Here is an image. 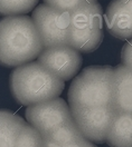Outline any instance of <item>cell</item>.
Masks as SVG:
<instances>
[{"mask_svg":"<svg viewBox=\"0 0 132 147\" xmlns=\"http://www.w3.org/2000/svg\"><path fill=\"white\" fill-rule=\"evenodd\" d=\"M31 19L44 48L69 46L71 17L68 12L59 11L43 3L33 11Z\"/></svg>","mask_w":132,"mask_h":147,"instance_id":"5b68a950","label":"cell"},{"mask_svg":"<svg viewBox=\"0 0 132 147\" xmlns=\"http://www.w3.org/2000/svg\"><path fill=\"white\" fill-rule=\"evenodd\" d=\"M44 49L33 19L9 16L0 20V65L19 67L37 58Z\"/></svg>","mask_w":132,"mask_h":147,"instance_id":"6da1fadb","label":"cell"},{"mask_svg":"<svg viewBox=\"0 0 132 147\" xmlns=\"http://www.w3.org/2000/svg\"><path fill=\"white\" fill-rule=\"evenodd\" d=\"M16 147H44V139L37 129L26 123L19 133Z\"/></svg>","mask_w":132,"mask_h":147,"instance_id":"9a60e30c","label":"cell"},{"mask_svg":"<svg viewBox=\"0 0 132 147\" xmlns=\"http://www.w3.org/2000/svg\"><path fill=\"white\" fill-rule=\"evenodd\" d=\"M112 147H132V114H116L105 140Z\"/></svg>","mask_w":132,"mask_h":147,"instance_id":"8fae6325","label":"cell"},{"mask_svg":"<svg viewBox=\"0 0 132 147\" xmlns=\"http://www.w3.org/2000/svg\"><path fill=\"white\" fill-rule=\"evenodd\" d=\"M44 2L45 5L54 9L68 12V13L87 3L85 0H44Z\"/></svg>","mask_w":132,"mask_h":147,"instance_id":"2e32d148","label":"cell"},{"mask_svg":"<svg viewBox=\"0 0 132 147\" xmlns=\"http://www.w3.org/2000/svg\"><path fill=\"white\" fill-rule=\"evenodd\" d=\"M38 0H0V13L5 16H20L31 11Z\"/></svg>","mask_w":132,"mask_h":147,"instance_id":"5bb4252c","label":"cell"},{"mask_svg":"<svg viewBox=\"0 0 132 147\" xmlns=\"http://www.w3.org/2000/svg\"><path fill=\"white\" fill-rule=\"evenodd\" d=\"M26 124L24 118L9 110H0V147H16L17 138Z\"/></svg>","mask_w":132,"mask_h":147,"instance_id":"7c38bea8","label":"cell"},{"mask_svg":"<svg viewBox=\"0 0 132 147\" xmlns=\"http://www.w3.org/2000/svg\"><path fill=\"white\" fill-rule=\"evenodd\" d=\"M69 46L77 51L91 53L103 40V10L95 1L69 13Z\"/></svg>","mask_w":132,"mask_h":147,"instance_id":"277c9868","label":"cell"},{"mask_svg":"<svg viewBox=\"0 0 132 147\" xmlns=\"http://www.w3.org/2000/svg\"><path fill=\"white\" fill-rule=\"evenodd\" d=\"M29 125L37 129L42 137L67 124L74 123L69 106L62 98L30 105L26 110Z\"/></svg>","mask_w":132,"mask_h":147,"instance_id":"8992f818","label":"cell"},{"mask_svg":"<svg viewBox=\"0 0 132 147\" xmlns=\"http://www.w3.org/2000/svg\"><path fill=\"white\" fill-rule=\"evenodd\" d=\"M64 82L38 61L17 67L10 76L12 96L21 105H35L57 98L64 89Z\"/></svg>","mask_w":132,"mask_h":147,"instance_id":"7a4b0ae2","label":"cell"},{"mask_svg":"<svg viewBox=\"0 0 132 147\" xmlns=\"http://www.w3.org/2000/svg\"><path fill=\"white\" fill-rule=\"evenodd\" d=\"M71 111L75 124L87 140L97 144L106 140L116 115L114 108L72 107Z\"/></svg>","mask_w":132,"mask_h":147,"instance_id":"52a82bcc","label":"cell"},{"mask_svg":"<svg viewBox=\"0 0 132 147\" xmlns=\"http://www.w3.org/2000/svg\"><path fill=\"white\" fill-rule=\"evenodd\" d=\"M44 147H96V145H94L92 142L87 140L86 138H83L77 142H73V143H68V144H56L44 139Z\"/></svg>","mask_w":132,"mask_h":147,"instance_id":"e0dca14e","label":"cell"},{"mask_svg":"<svg viewBox=\"0 0 132 147\" xmlns=\"http://www.w3.org/2000/svg\"><path fill=\"white\" fill-rule=\"evenodd\" d=\"M87 3H91V2H95V1H97V0H85Z\"/></svg>","mask_w":132,"mask_h":147,"instance_id":"d6986e66","label":"cell"},{"mask_svg":"<svg viewBox=\"0 0 132 147\" xmlns=\"http://www.w3.org/2000/svg\"><path fill=\"white\" fill-rule=\"evenodd\" d=\"M83 138L85 137L83 136V134L81 133V130L78 129L77 125L74 121V123L67 124L65 126H62L59 128L55 129L54 131L44 136L43 139L56 143V144H68V143L81 140Z\"/></svg>","mask_w":132,"mask_h":147,"instance_id":"4fadbf2b","label":"cell"},{"mask_svg":"<svg viewBox=\"0 0 132 147\" xmlns=\"http://www.w3.org/2000/svg\"><path fill=\"white\" fill-rule=\"evenodd\" d=\"M67 97L71 108H113V68H85L71 84Z\"/></svg>","mask_w":132,"mask_h":147,"instance_id":"3957f363","label":"cell"},{"mask_svg":"<svg viewBox=\"0 0 132 147\" xmlns=\"http://www.w3.org/2000/svg\"><path fill=\"white\" fill-rule=\"evenodd\" d=\"M105 22L111 35L119 39L132 38V0H113L105 12Z\"/></svg>","mask_w":132,"mask_h":147,"instance_id":"9c48e42d","label":"cell"},{"mask_svg":"<svg viewBox=\"0 0 132 147\" xmlns=\"http://www.w3.org/2000/svg\"><path fill=\"white\" fill-rule=\"evenodd\" d=\"M38 63L63 82L77 75L82 66V56L71 46L44 48L39 54Z\"/></svg>","mask_w":132,"mask_h":147,"instance_id":"ba28073f","label":"cell"},{"mask_svg":"<svg viewBox=\"0 0 132 147\" xmlns=\"http://www.w3.org/2000/svg\"><path fill=\"white\" fill-rule=\"evenodd\" d=\"M122 63L132 70V39L128 41L122 49Z\"/></svg>","mask_w":132,"mask_h":147,"instance_id":"ac0fdd59","label":"cell"},{"mask_svg":"<svg viewBox=\"0 0 132 147\" xmlns=\"http://www.w3.org/2000/svg\"><path fill=\"white\" fill-rule=\"evenodd\" d=\"M113 108L116 114H132V70L122 64L113 69Z\"/></svg>","mask_w":132,"mask_h":147,"instance_id":"30bf717a","label":"cell"}]
</instances>
